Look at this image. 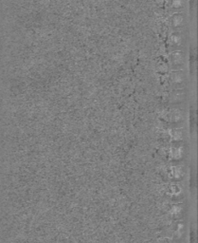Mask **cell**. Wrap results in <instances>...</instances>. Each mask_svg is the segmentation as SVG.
<instances>
[{
  "label": "cell",
  "mask_w": 198,
  "mask_h": 243,
  "mask_svg": "<svg viewBox=\"0 0 198 243\" xmlns=\"http://www.w3.org/2000/svg\"><path fill=\"white\" fill-rule=\"evenodd\" d=\"M190 243H196V236H195V230L192 229V233H191V236H190Z\"/></svg>",
  "instance_id": "6da1fadb"
}]
</instances>
